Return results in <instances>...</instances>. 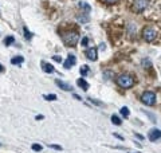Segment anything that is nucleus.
Instances as JSON below:
<instances>
[{"mask_svg":"<svg viewBox=\"0 0 161 153\" xmlns=\"http://www.w3.org/2000/svg\"><path fill=\"white\" fill-rule=\"evenodd\" d=\"M79 7H82V8H85L86 9V12H90V6H87V4H85V3H79Z\"/></svg>","mask_w":161,"mask_h":153,"instance_id":"nucleus-20","label":"nucleus"},{"mask_svg":"<svg viewBox=\"0 0 161 153\" xmlns=\"http://www.w3.org/2000/svg\"><path fill=\"white\" fill-rule=\"evenodd\" d=\"M53 59L56 61V62H62V58H60V56H58V55H54V56H53Z\"/></svg>","mask_w":161,"mask_h":153,"instance_id":"nucleus-24","label":"nucleus"},{"mask_svg":"<svg viewBox=\"0 0 161 153\" xmlns=\"http://www.w3.org/2000/svg\"><path fill=\"white\" fill-rule=\"evenodd\" d=\"M89 101H90V102H93V103H96V105H102V102L97 101V99H93V98H89Z\"/></svg>","mask_w":161,"mask_h":153,"instance_id":"nucleus-23","label":"nucleus"},{"mask_svg":"<svg viewBox=\"0 0 161 153\" xmlns=\"http://www.w3.org/2000/svg\"><path fill=\"white\" fill-rule=\"evenodd\" d=\"M35 119H43V116H36Z\"/></svg>","mask_w":161,"mask_h":153,"instance_id":"nucleus-26","label":"nucleus"},{"mask_svg":"<svg viewBox=\"0 0 161 153\" xmlns=\"http://www.w3.org/2000/svg\"><path fill=\"white\" fill-rule=\"evenodd\" d=\"M42 69H43L44 73H49V74L54 73V66H51L50 63H46V62H43V63H42Z\"/></svg>","mask_w":161,"mask_h":153,"instance_id":"nucleus-11","label":"nucleus"},{"mask_svg":"<svg viewBox=\"0 0 161 153\" xmlns=\"http://www.w3.org/2000/svg\"><path fill=\"white\" fill-rule=\"evenodd\" d=\"M55 83L58 85L62 90H65V92H71V90H73V87H71V86H70L69 83H66V82H63V81H60V79H56Z\"/></svg>","mask_w":161,"mask_h":153,"instance_id":"nucleus-9","label":"nucleus"},{"mask_svg":"<svg viewBox=\"0 0 161 153\" xmlns=\"http://www.w3.org/2000/svg\"><path fill=\"white\" fill-rule=\"evenodd\" d=\"M117 85L124 89H130L134 85V78L129 74H121L120 76H117Z\"/></svg>","mask_w":161,"mask_h":153,"instance_id":"nucleus-1","label":"nucleus"},{"mask_svg":"<svg viewBox=\"0 0 161 153\" xmlns=\"http://www.w3.org/2000/svg\"><path fill=\"white\" fill-rule=\"evenodd\" d=\"M149 140L150 141H157V140H160V138H161V130H160V129H152V130H150L149 132Z\"/></svg>","mask_w":161,"mask_h":153,"instance_id":"nucleus-6","label":"nucleus"},{"mask_svg":"<svg viewBox=\"0 0 161 153\" xmlns=\"http://www.w3.org/2000/svg\"><path fill=\"white\" fill-rule=\"evenodd\" d=\"M120 112H121V116H124L125 118H126V117H129V109H127L126 106L121 108V110H120Z\"/></svg>","mask_w":161,"mask_h":153,"instance_id":"nucleus-15","label":"nucleus"},{"mask_svg":"<svg viewBox=\"0 0 161 153\" xmlns=\"http://www.w3.org/2000/svg\"><path fill=\"white\" fill-rule=\"evenodd\" d=\"M87 43H89V38L85 36L83 39H82V42H80V45H82V46H87Z\"/></svg>","mask_w":161,"mask_h":153,"instance_id":"nucleus-21","label":"nucleus"},{"mask_svg":"<svg viewBox=\"0 0 161 153\" xmlns=\"http://www.w3.org/2000/svg\"><path fill=\"white\" fill-rule=\"evenodd\" d=\"M24 38H26V39H28V40H30L31 38H32V34H31V32L27 30L26 27H24Z\"/></svg>","mask_w":161,"mask_h":153,"instance_id":"nucleus-18","label":"nucleus"},{"mask_svg":"<svg viewBox=\"0 0 161 153\" xmlns=\"http://www.w3.org/2000/svg\"><path fill=\"white\" fill-rule=\"evenodd\" d=\"M85 54H86V58L87 59H90V61H97V49H94V47H91V49H89L86 52H85Z\"/></svg>","mask_w":161,"mask_h":153,"instance_id":"nucleus-8","label":"nucleus"},{"mask_svg":"<svg viewBox=\"0 0 161 153\" xmlns=\"http://www.w3.org/2000/svg\"><path fill=\"white\" fill-rule=\"evenodd\" d=\"M148 7V0H136L133 4V8L136 12H143Z\"/></svg>","mask_w":161,"mask_h":153,"instance_id":"nucleus-5","label":"nucleus"},{"mask_svg":"<svg viewBox=\"0 0 161 153\" xmlns=\"http://www.w3.org/2000/svg\"><path fill=\"white\" fill-rule=\"evenodd\" d=\"M43 98L46 99V101H55L56 95L55 94H46V95H43Z\"/></svg>","mask_w":161,"mask_h":153,"instance_id":"nucleus-14","label":"nucleus"},{"mask_svg":"<svg viewBox=\"0 0 161 153\" xmlns=\"http://www.w3.org/2000/svg\"><path fill=\"white\" fill-rule=\"evenodd\" d=\"M157 36V31L154 30L153 27H145L143 31V38L146 42H153Z\"/></svg>","mask_w":161,"mask_h":153,"instance_id":"nucleus-4","label":"nucleus"},{"mask_svg":"<svg viewBox=\"0 0 161 153\" xmlns=\"http://www.w3.org/2000/svg\"><path fill=\"white\" fill-rule=\"evenodd\" d=\"M99 49H101V50H105V45H103V43H101V45H99Z\"/></svg>","mask_w":161,"mask_h":153,"instance_id":"nucleus-25","label":"nucleus"},{"mask_svg":"<svg viewBox=\"0 0 161 153\" xmlns=\"http://www.w3.org/2000/svg\"><path fill=\"white\" fill-rule=\"evenodd\" d=\"M87 71H89V67H87V66H82V67H80V75L85 76V75L87 74Z\"/></svg>","mask_w":161,"mask_h":153,"instance_id":"nucleus-17","label":"nucleus"},{"mask_svg":"<svg viewBox=\"0 0 161 153\" xmlns=\"http://www.w3.org/2000/svg\"><path fill=\"white\" fill-rule=\"evenodd\" d=\"M4 69H3V66H2V63H0V73H2V71H3Z\"/></svg>","mask_w":161,"mask_h":153,"instance_id":"nucleus-28","label":"nucleus"},{"mask_svg":"<svg viewBox=\"0 0 161 153\" xmlns=\"http://www.w3.org/2000/svg\"><path fill=\"white\" fill-rule=\"evenodd\" d=\"M141 101L145 105H148V106H153L156 103V94L153 92H145L141 95Z\"/></svg>","mask_w":161,"mask_h":153,"instance_id":"nucleus-3","label":"nucleus"},{"mask_svg":"<svg viewBox=\"0 0 161 153\" xmlns=\"http://www.w3.org/2000/svg\"><path fill=\"white\" fill-rule=\"evenodd\" d=\"M0 145H2V144H0Z\"/></svg>","mask_w":161,"mask_h":153,"instance_id":"nucleus-29","label":"nucleus"},{"mask_svg":"<svg viewBox=\"0 0 161 153\" xmlns=\"http://www.w3.org/2000/svg\"><path fill=\"white\" fill-rule=\"evenodd\" d=\"M112 122L114 124V125H121V119L118 116H112Z\"/></svg>","mask_w":161,"mask_h":153,"instance_id":"nucleus-16","label":"nucleus"},{"mask_svg":"<svg viewBox=\"0 0 161 153\" xmlns=\"http://www.w3.org/2000/svg\"><path fill=\"white\" fill-rule=\"evenodd\" d=\"M32 150H35V152H40L42 150V145H39V144H32Z\"/></svg>","mask_w":161,"mask_h":153,"instance_id":"nucleus-19","label":"nucleus"},{"mask_svg":"<svg viewBox=\"0 0 161 153\" xmlns=\"http://www.w3.org/2000/svg\"><path fill=\"white\" fill-rule=\"evenodd\" d=\"M62 39L67 46H75L78 43L79 35H78V32H75V31H69L62 35Z\"/></svg>","mask_w":161,"mask_h":153,"instance_id":"nucleus-2","label":"nucleus"},{"mask_svg":"<svg viewBox=\"0 0 161 153\" xmlns=\"http://www.w3.org/2000/svg\"><path fill=\"white\" fill-rule=\"evenodd\" d=\"M50 148H53V149H56V150H62V146H60V145H50Z\"/></svg>","mask_w":161,"mask_h":153,"instance_id":"nucleus-22","label":"nucleus"},{"mask_svg":"<svg viewBox=\"0 0 161 153\" xmlns=\"http://www.w3.org/2000/svg\"><path fill=\"white\" fill-rule=\"evenodd\" d=\"M75 62H77V58H75V55H73V54H70L69 56H67V59L65 61V63H63V66H65V69H71L73 66L75 65Z\"/></svg>","mask_w":161,"mask_h":153,"instance_id":"nucleus-7","label":"nucleus"},{"mask_svg":"<svg viewBox=\"0 0 161 153\" xmlns=\"http://www.w3.org/2000/svg\"><path fill=\"white\" fill-rule=\"evenodd\" d=\"M13 42H15V38H13V36H7L6 39H4V45H6V46H11V45H13Z\"/></svg>","mask_w":161,"mask_h":153,"instance_id":"nucleus-13","label":"nucleus"},{"mask_svg":"<svg viewBox=\"0 0 161 153\" xmlns=\"http://www.w3.org/2000/svg\"><path fill=\"white\" fill-rule=\"evenodd\" d=\"M107 3H116V2H118V0H106Z\"/></svg>","mask_w":161,"mask_h":153,"instance_id":"nucleus-27","label":"nucleus"},{"mask_svg":"<svg viewBox=\"0 0 161 153\" xmlns=\"http://www.w3.org/2000/svg\"><path fill=\"white\" fill-rule=\"evenodd\" d=\"M23 62H24V58H23V56H13V58L11 59L12 65H22Z\"/></svg>","mask_w":161,"mask_h":153,"instance_id":"nucleus-12","label":"nucleus"},{"mask_svg":"<svg viewBox=\"0 0 161 153\" xmlns=\"http://www.w3.org/2000/svg\"><path fill=\"white\" fill-rule=\"evenodd\" d=\"M77 85H78L82 90H85V92H87V89H89V83H87L83 78H79V79L77 81Z\"/></svg>","mask_w":161,"mask_h":153,"instance_id":"nucleus-10","label":"nucleus"}]
</instances>
